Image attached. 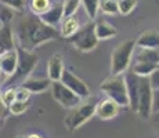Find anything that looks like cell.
Segmentation results:
<instances>
[{
	"instance_id": "cell-7",
	"label": "cell",
	"mask_w": 159,
	"mask_h": 138,
	"mask_svg": "<svg viewBox=\"0 0 159 138\" xmlns=\"http://www.w3.org/2000/svg\"><path fill=\"white\" fill-rule=\"evenodd\" d=\"M51 94H53L54 100L66 109L75 108V106H78L83 101L78 94L73 93L71 88L66 84H64L61 80L53 82V84H51Z\"/></svg>"
},
{
	"instance_id": "cell-12",
	"label": "cell",
	"mask_w": 159,
	"mask_h": 138,
	"mask_svg": "<svg viewBox=\"0 0 159 138\" xmlns=\"http://www.w3.org/2000/svg\"><path fill=\"white\" fill-rule=\"evenodd\" d=\"M122 106L119 105L118 102H115L114 100L111 98H104V100H100L97 102V106H96V115L98 116L101 120H111L114 119L115 116H118L119 113V109Z\"/></svg>"
},
{
	"instance_id": "cell-15",
	"label": "cell",
	"mask_w": 159,
	"mask_h": 138,
	"mask_svg": "<svg viewBox=\"0 0 159 138\" xmlns=\"http://www.w3.org/2000/svg\"><path fill=\"white\" fill-rule=\"evenodd\" d=\"M64 70H65V68H64L62 55L54 54L47 62V76L50 78L51 82H58L62 78Z\"/></svg>"
},
{
	"instance_id": "cell-4",
	"label": "cell",
	"mask_w": 159,
	"mask_h": 138,
	"mask_svg": "<svg viewBox=\"0 0 159 138\" xmlns=\"http://www.w3.org/2000/svg\"><path fill=\"white\" fill-rule=\"evenodd\" d=\"M137 47L136 40H126L118 44L111 54V73L112 75H125L127 72Z\"/></svg>"
},
{
	"instance_id": "cell-23",
	"label": "cell",
	"mask_w": 159,
	"mask_h": 138,
	"mask_svg": "<svg viewBox=\"0 0 159 138\" xmlns=\"http://www.w3.org/2000/svg\"><path fill=\"white\" fill-rule=\"evenodd\" d=\"M51 0H30L29 3V8L32 11V14L39 15L44 14L46 11H48L51 8Z\"/></svg>"
},
{
	"instance_id": "cell-20",
	"label": "cell",
	"mask_w": 159,
	"mask_h": 138,
	"mask_svg": "<svg viewBox=\"0 0 159 138\" xmlns=\"http://www.w3.org/2000/svg\"><path fill=\"white\" fill-rule=\"evenodd\" d=\"M136 61H144L159 66V48H139Z\"/></svg>"
},
{
	"instance_id": "cell-34",
	"label": "cell",
	"mask_w": 159,
	"mask_h": 138,
	"mask_svg": "<svg viewBox=\"0 0 159 138\" xmlns=\"http://www.w3.org/2000/svg\"><path fill=\"white\" fill-rule=\"evenodd\" d=\"M15 138H43V137L39 136V134L32 133V134H22V136H17Z\"/></svg>"
},
{
	"instance_id": "cell-16",
	"label": "cell",
	"mask_w": 159,
	"mask_h": 138,
	"mask_svg": "<svg viewBox=\"0 0 159 138\" xmlns=\"http://www.w3.org/2000/svg\"><path fill=\"white\" fill-rule=\"evenodd\" d=\"M51 84H53V82L47 76V78H29L21 86L28 88L32 94H40L47 91L48 88H51Z\"/></svg>"
},
{
	"instance_id": "cell-22",
	"label": "cell",
	"mask_w": 159,
	"mask_h": 138,
	"mask_svg": "<svg viewBox=\"0 0 159 138\" xmlns=\"http://www.w3.org/2000/svg\"><path fill=\"white\" fill-rule=\"evenodd\" d=\"M82 6L87 17L90 20H96L101 8V0H82Z\"/></svg>"
},
{
	"instance_id": "cell-10",
	"label": "cell",
	"mask_w": 159,
	"mask_h": 138,
	"mask_svg": "<svg viewBox=\"0 0 159 138\" xmlns=\"http://www.w3.org/2000/svg\"><path fill=\"white\" fill-rule=\"evenodd\" d=\"M18 66V50H8L0 54V70H2V84L7 82L11 75H14Z\"/></svg>"
},
{
	"instance_id": "cell-13",
	"label": "cell",
	"mask_w": 159,
	"mask_h": 138,
	"mask_svg": "<svg viewBox=\"0 0 159 138\" xmlns=\"http://www.w3.org/2000/svg\"><path fill=\"white\" fill-rule=\"evenodd\" d=\"M40 18H42V21H43L44 24H47V25H50V26L57 28L61 22H62L64 18H65V8H64V2H61V0H57V3H54L48 11H46L44 14H42Z\"/></svg>"
},
{
	"instance_id": "cell-17",
	"label": "cell",
	"mask_w": 159,
	"mask_h": 138,
	"mask_svg": "<svg viewBox=\"0 0 159 138\" xmlns=\"http://www.w3.org/2000/svg\"><path fill=\"white\" fill-rule=\"evenodd\" d=\"M139 48H159V32L148 30L144 32L136 39Z\"/></svg>"
},
{
	"instance_id": "cell-1",
	"label": "cell",
	"mask_w": 159,
	"mask_h": 138,
	"mask_svg": "<svg viewBox=\"0 0 159 138\" xmlns=\"http://www.w3.org/2000/svg\"><path fill=\"white\" fill-rule=\"evenodd\" d=\"M17 47L33 51L36 47L46 42L56 39L58 33L57 28L50 26L42 21L39 15H22L17 21L14 28Z\"/></svg>"
},
{
	"instance_id": "cell-27",
	"label": "cell",
	"mask_w": 159,
	"mask_h": 138,
	"mask_svg": "<svg viewBox=\"0 0 159 138\" xmlns=\"http://www.w3.org/2000/svg\"><path fill=\"white\" fill-rule=\"evenodd\" d=\"M15 14H17V11H15L14 8H11L10 6L2 4V11H0L2 24H11V21L15 18Z\"/></svg>"
},
{
	"instance_id": "cell-28",
	"label": "cell",
	"mask_w": 159,
	"mask_h": 138,
	"mask_svg": "<svg viewBox=\"0 0 159 138\" xmlns=\"http://www.w3.org/2000/svg\"><path fill=\"white\" fill-rule=\"evenodd\" d=\"M118 3L122 15H129L137 6V0H118Z\"/></svg>"
},
{
	"instance_id": "cell-21",
	"label": "cell",
	"mask_w": 159,
	"mask_h": 138,
	"mask_svg": "<svg viewBox=\"0 0 159 138\" xmlns=\"http://www.w3.org/2000/svg\"><path fill=\"white\" fill-rule=\"evenodd\" d=\"M157 68H158V65H154V64L144 62V61H136L134 65L131 66V70L137 76H140V78H149L151 73Z\"/></svg>"
},
{
	"instance_id": "cell-6",
	"label": "cell",
	"mask_w": 159,
	"mask_h": 138,
	"mask_svg": "<svg viewBox=\"0 0 159 138\" xmlns=\"http://www.w3.org/2000/svg\"><path fill=\"white\" fill-rule=\"evenodd\" d=\"M97 102L94 101H82L78 106L71 109V112L65 118V126L69 131H75L87 123L94 115H96Z\"/></svg>"
},
{
	"instance_id": "cell-2",
	"label": "cell",
	"mask_w": 159,
	"mask_h": 138,
	"mask_svg": "<svg viewBox=\"0 0 159 138\" xmlns=\"http://www.w3.org/2000/svg\"><path fill=\"white\" fill-rule=\"evenodd\" d=\"M17 50H18V66L15 69L14 75H11L7 79V82L3 84V86H7V87H18L26 79H29L30 73L36 68L39 61L38 54L33 53V51L25 50L22 47H17Z\"/></svg>"
},
{
	"instance_id": "cell-24",
	"label": "cell",
	"mask_w": 159,
	"mask_h": 138,
	"mask_svg": "<svg viewBox=\"0 0 159 138\" xmlns=\"http://www.w3.org/2000/svg\"><path fill=\"white\" fill-rule=\"evenodd\" d=\"M100 11H102V13L107 14V15L120 14V11H119V3H118V0H102Z\"/></svg>"
},
{
	"instance_id": "cell-14",
	"label": "cell",
	"mask_w": 159,
	"mask_h": 138,
	"mask_svg": "<svg viewBox=\"0 0 159 138\" xmlns=\"http://www.w3.org/2000/svg\"><path fill=\"white\" fill-rule=\"evenodd\" d=\"M17 48V40H15V33L14 29L10 24H2V29H0V50L2 53L8 50H14Z\"/></svg>"
},
{
	"instance_id": "cell-18",
	"label": "cell",
	"mask_w": 159,
	"mask_h": 138,
	"mask_svg": "<svg viewBox=\"0 0 159 138\" xmlns=\"http://www.w3.org/2000/svg\"><path fill=\"white\" fill-rule=\"evenodd\" d=\"M80 22L79 20L75 17V15H71V17H65L61 22L60 26V36L65 39H69L71 36H73L79 29H80Z\"/></svg>"
},
{
	"instance_id": "cell-8",
	"label": "cell",
	"mask_w": 159,
	"mask_h": 138,
	"mask_svg": "<svg viewBox=\"0 0 159 138\" xmlns=\"http://www.w3.org/2000/svg\"><path fill=\"white\" fill-rule=\"evenodd\" d=\"M152 104H154V88L151 86L149 78H141L140 80V104L137 113L143 119H148L152 112Z\"/></svg>"
},
{
	"instance_id": "cell-5",
	"label": "cell",
	"mask_w": 159,
	"mask_h": 138,
	"mask_svg": "<svg viewBox=\"0 0 159 138\" xmlns=\"http://www.w3.org/2000/svg\"><path fill=\"white\" fill-rule=\"evenodd\" d=\"M68 40L76 50L82 51V53H89V51L94 50L100 42L96 33V22H93V20H90V22L80 26V29L73 36H71Z\"/></svg>"
},
{
	"instance_id": "cell-26",
	"label": "cell",
	"mask_w": 159,
	"mask_h": 138,
	"mask_svg": "<svg viewBox=\"0 0 159 138\" xmlns=\"http://www.w3.org/2000/svg\"><path fill=\"white\" fill-rule=\"evenodd\" d=\"M30 105L29 101H20V100H15L10 106H8V110H10L11 115L18 116V115H22L25 110H28Z\"/></svg>"
},
{
	"instance_id": "cell-30",
	"label": "cell",
	"mask_w": 159,
	"mask_h": 138,
	"mask_svg": "<svg viewBox=\"0 0 159 138\" xmlns=\"http://www.w3.org/2000/svg\"><path fill=\"white\" fill-rule=\"evenodd\" d=\"M0 2H2V4L10 6L17 13H24V11H25L26 0H0Z\"/></svg>"
},
{
	"instance_id": "cell-33",
	"label": "cell",
	"mask_w": 159,
	"mask_h": 138,
	"mask_svg": "<svg viewBox=\"0 0 159 138\" xmlns=\"http://www.w3.org/2000/svg\"><path fill=\"white\" fill-rule=\"evenodd\" d=\"M152 112L159 113V90H154V104H152Z\"/></svg>"
},
{
	"instance_id": "cell-3",
	"label": "cell",
	"mask_w": 159,
	"mask_h": 138,
	"mask_svg": "<svg viewBox=\"0 0 159 138\" xmlns=\"http://www.w3.org/2000/svg\"><path fill=\"white\" fill-rule=\"evenodd\" d=\"M100 90H101L108 98H111V100H114L115 102H118L122 108H127V106L130 105L125 75L109 76L108 79H105V80L101 83Z\"/></svg>"
},
{
	"instance_id": "cell-29",
	"label": "cell",
	"mask_w": 159,
	"mask_h": 138,
	"mask_svg": "<svg viewBox=\"0 0 159 138\" xmlns=\"http://www.w3.org/2000/svg\"><path fill=\"white\" fill-rule=\"evenodd\" d=\"M82 4V0H64V8H65V17L75 15L79 6Z\"/></svg>"
},
{
	"instance_id": "cell-11",
	"label": "cell",
	"mask_w": 159,
	"mask_h": 138,
	"mask_svg": "<svg viewBox=\"0 0 159 138\" xmlns=\"http://www.w3.org/2000/svg\"><path fill=\"white\" fill-rule=\"evenodd\" d=\"M125 79H126L127 93H129V101H130L129 108L134 110V112H137L140 104V80H141V78L137 76L133 70H127L125 73Z\"/></svg>"
},
{
	"instance_id": "cell-19",
	"label": "cell",
	"mask_w": 159,
	"mask_h": 138,
	"mask_svg": "<svg viewBox=\"0 0 159 138\" xmlns=\"http://www.w3.org/2000/svg\"><path fill=\"white\" fill-rule=\"evenodd\" d=\"M96 33L100 40H108V39L115 38V36L118 35V30H116V28L112 25V24H109L108 21L98 20L96 22Z\"/></svg>"
},
{
	"instance_id": "cell-9",
	"label": "cell",
	"mask_w": 159,
	"mask_h": 138,
	"mask_svg": "<svg viewBox=\"0 0 159 138\" xmlns=\"http://www.w3.org/2000/svg\"><path fill=\"white\" fill-rule=\"evenodd\" d=\"M61 82H62L64 84L68 86L73 93L78 94L82 100H87V98H90V88L87 87V84L82 80L80 78H78L75 73H72L69 69L64 70Z\"/></svg>"
},
{
	"instance_id": "cell-31",
	"label": "cell",
	"mask_w": 159,
	"mask_h": 138,
	"mask_svg": "<svg viewBox=\"0 0 159 138\" xmlns=\"http://www.w3.org/2000/svg\"><path fill=\"white\" fill-rule=\"evenodd\" d=\"M30 91L28 88H25L24 86H18L17 87V100L20 101H29L30 98Z\"/></svg>"
},
{
	"instance_id": "cell-35",
	"label": "cell",
	"mask_w": 159,
	"mask_h": 138,
	"mask_svg": "<svg viewBox=\"0 0 159 138\" xmlns=\"http://www.w3.org/2000/svg\"><path fill=\"white\" fill-rule=\"evenodd\" d=\"M61 2H64V0H61Z\"/></svg>"
},
{
	"instance_id": "cell-32",
	"label": "cell",
	"mask_w": 159,
	"mask_h": 138,
	"mask_svg": "<svg viewBox=\"0 0 159 138\" xmlns=\"http://www.w3.org/2000/svg\"><path fill=\"white\" fill-rule=\"evenodd\" d=\"M149 82H151V86L154 90H159V66L149 76Z\"/></svg>"
},
{
	"instance_id": "cell-25",
	"label": "cell",
	"mask_w": 159,
	"mask_h": 138,
	"mask_svg": "<svg viewBox=\"0 0 159 138\" xmlns=\"http://www.w3.org/2000/svg\"><path fill=\"white\" fill-rule=\"evenodd\" d=\"M15 100H17V87H7L4 91H2L0 101H2V105H4L6 108H8Z\"/></svg>"
}]
</instances>
